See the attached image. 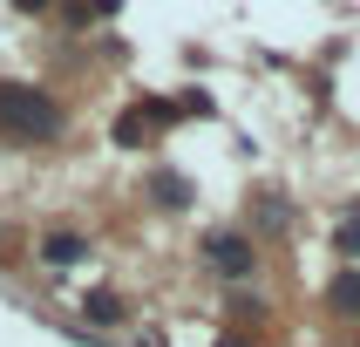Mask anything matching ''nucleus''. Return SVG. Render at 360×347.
Returning <instances> with one entry per match:
<instances>
[{"mask_svg": "<svg viewBox=\"0 0 360 347\" xmlns=\"http://www.w3.org/2000/svg\"><path fill=\"white\" fill-rule=\"evenodd\" d=\"M109 143H116V150H143V143H150V116H143V109H122V116L109 122Z\"/></svg>", "mask_w": 360, "mask_h": 347, "instance_id": "nucleus-7", "label": "nucleus"}, {"mask_svg": "<svg viewBox=\"0 0 360 347\" xmlns=\"http://www.w3.org/2000/svg\"><path fill=\"white\" fill-rule=\"evenodd\" d=\"M143 191H150V204H157V211H191V198H198V184L184 177V170H150V184H143Z\"/></svg>", "mask_w": 360, "mask_h": 347, "instance_id": "nucleus-3", "label": "nucleus"}, {"mask_svg": "<svg viewBox=\"0 0 360 347\" xmlns=\"http://www.w3.org/2000/svg\"><path fill=\"white\" fill-rule=\"evenodd\" d=\"M204 265H211L224 286L252 279V272H259V245H252V232H231V225L204 232Z\"/></svg>", "mask_w": 360, "mask_h": 347, "instance_id": "nucleus-2", "label": "nucleus"}, {"mask_svg": "<svg viewBox=\"0 0 360 347\" xmlns=\"http://www.w3.org/2000/svg\"><path fill=\"white\" fill-rule=\"evenodd\" d=\"M82 259H89V239H82V232H48V239H41V265L68 272V265H82Z\"/></svg>", "mask_w": 360, "mask_h": 347, "instance_id": "nucleus-6", "label": "nucleus"}, {"mask_svg": "<svg viewBox=\"0 0 360 347\" xmlns=\"http://www.w3.org/2000/svg\"><path fill=\"white\" fill-rule=\"evenodd\" d=\"M55 0H14V14H48Z\"/></svg>", "mask_w": 360, "mask_h": 347, "instance_id": "nucleus-12", "label": "nucleus"}, {"mask_svg": "<svg viewBox=\"0 0 360 347\" xmlns=\"http://www.w3.org/2000/svg\"><path fill=\"white\" fill-rule=\"evenodd\" d=\"M224 313H238V320H265V300H259V293H231Z\"/></svg>", "mask_w": 360, "mask_h": 347, "instance_id": "nucleus-11", "label": "nucleus"}, {"mask_svg": "<svg viewBox=\"0 0 360 347\" xmlns=\"http://www.w3.org/2000/svg\"><path fill=\"white\" fill-rule=\"evenodd\" d=\"M116 7L122 0H75V7H61V20H68V27H89V20H109Z\"/></svg>", "mask_w": 360, "mask_h": 347, "instance_id": "nucleus-10", "label": "nucleus"}, {"mask_svg": "<svg viewBox=\"0 0 360 347\" xmlns=\"http://www.w3.org/2000/svg\"><path fill=\"white\" fill-rule=\"evenodd\" d=\"M68 130L61 102L34 82H0V137L7 143H55Z\"/></svg>", "mask_w": 360, "mask_h": 347, "instance_id": "nucleus-1", "label": "nucleus"}, {"mask_svg": "<svg viewBox=\"0 0 360 347\" xmlns=\"http://www.w3.org/2000/svg\"><path fill=\"white\" fill-rule=\"evenodd\" d=\"M333 252H340L347 265H360V204H347L340 218H333Z\"/></svg>", "mask_w": 360, "mask_h": 347, "instance_id": "nucleus-8", "label": "nucleus"}, {"mask_svg": "<svg viewBox=\"0 0 360 347\" xmlns=\"http://www.w3.org/2000/svg\"><path fill=\"white\" fill-rule=\"evenodd\" d=\"M252 218H259V232H285V225H292V204H285L279 191H259V198H252Z\"/></svg>", "mask_w": 360, "mask_h": 347, "instance_id": "nucleus-9", "label": "nucleus"}, {"mask_svg": "<svg viewBox=\"0 0 360 347\" xmlns=\"http://www.w3.org/2000/svg\"><path fill=\"white\" fill-rule=\"evenodd\" d=\"M218 347H245V341H238V334H231V341H218Z\"/></svg>", "mask_w": 360, "mask_h": 347, "instance_id": "nucleus-13", "label": "nucleus"}, {"mask_svg": "<svg viewBox=\"0 0 360 347\" xmlns=\"http://www.w3.org/2000/svg\"><path fill=\"white\" fill-rule=\"evenodd\" d=\"M326 313H340V320H360V265H340V272L326 279Z\"/></svg>", "mask_w": 360, "mask_h": 347, "instance_id": "nucleus-5", "label": "nucleus"}, {"mask_svg": "<svg viewBox=\"0 0 360 347\" xmlns=\"http://www.w3.org/2000/svg\"><path fill=\"white\" fill-rule=\"evenodd\" d=\"M82 320L89 327H129V300H122L116 286H96V293L82 300Z\"/></svg>", "mask_w": 360, "mask_h": 347, "instance_id": "nucleus-4", "label": "nucleus"}]
</instances>
